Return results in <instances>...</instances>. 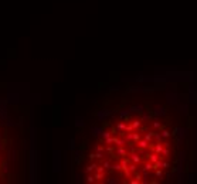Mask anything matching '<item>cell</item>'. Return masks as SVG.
<instances>
[{"label": "cell", "mask_w": 197, "mask_h": 184, "mask_svg": "<svg viewBox=\"0 0 197 184\" xmlns=\"http://www.w3.org/2000/svg\"><path fill=\"white\" fill-rule=\"evenodd\" d=\"M169 133L158 122L136 115L111 120L99 133L85 161L90 183H146L159 169H169Z\"/></svg>", "instance_id": "1"}, {"label": "cell", "mask_w": 197, "mask_h": 184, "mask_svg": "<svg viewBox=\"0 0 197 184\" xmlns=\"http://www.w3.org/2000/svg\"><path fill=\"white\" fill-rule=\"evenodd\" d=\"M4 170H6V156H4V150L0 143V181H3L4 179Z\"/></svg>", "instance_id": "2"}]
</instances>
